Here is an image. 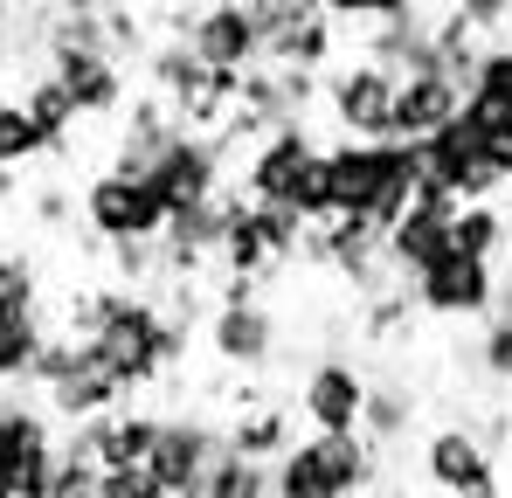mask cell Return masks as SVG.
<instances>
[{
	"mask_svg": "<svg viewBox=\"0 0 512 498\" xmlns=\"http://www.w3.org/2000/svg\"><path fill=\"white\" fill-rule=\"evenodd\" d=\"M180 42H187L194 63H208V70H222V77L263 70V35H256L250 7H194V21H187Z\"/></svg>",
	"mask_w": 512,
	"mask_h": 498,
	"instance_id": "30bf717a",
	"label": "cell"
},
{
	"mask_svg": "<svg viewBox=\"0 0 512 498\" xmlns=\"http://www.w3.org/2000/svg\"><path fill=\"white\" fill-rule=\"evenodd\" d=\"M270 498H340V492H333V478L319 471V457H312V436L291 443V450L270 464Z\"/></svg>",
	"mask_w": 512,
	"mask_h": 498,
	"instance_id": "7402d4cb",
	"label": "cell"
},
{
	"mask_svg": "<svg viewBox=\"0 0 512 498\" xmlns=\"http://www.w3.org/2000/svg\"><path fill=\"white\" fill-rule=\"evenodd\" d=\"M153 443H160V415H153V409H132V402L63 436V450H70V457H84V464H97L104 478H111V471H146Z\"/></svg>",
	"mask_w": 512,
	"mask_h": 498,
	"instance_id": "ba28073f",
	"label": "cell"
},
{
	"mask_svg": "<svg viewBox=\"0 0 512 498\" xmlns=\"http://www.w3.org/2000/svg\"><path fill=\"white\" fill-rule=\"evenodd\" d=\"M367 409V374L346 353H319L298 381V415L312 422V436H353Z\"/></svg>",
	"mask_w": 512,
	"mask_h": 498,
	"instance_id": "9c48e42d",
	"label": "cell"
},
{
	"mask_svg": "<svg viewBox=\"0 0 512 498\" xmlns=\"http://www.w3.org/2000/svg\"><path fill=\"white\" fill-rule=\"evenodd\" d=\"M222 146L215 139H201V132H180L167 153L153 160V173H146V187L160 194V208L173 215H194V208H215L222 201Z\"/></svg>",
	"mask_w": 512,
	"mask_h": 498,
	"instance_id": "277c9868",
	"label": "cell"
},
{
	"mask_svg": "<svg viewBox=\"0 0 512 498\" xmlns=\"http://www.w3.org/2000/svg\"><path fill=\"white\" fill-rule=\"evenodd\" d=\"M409 312H416V305H409V291H402V284H388V291H374V298H367L360 332H367V339H395V332H409Z\"/></svg>",
	"mask_w": 512,
	"mask_h": 498,
	"instance_id": "4316f807",
	"label": "cell"
},
{
	"mask_svg": "<svg viewBox=\"0 0 512 498\" xmlns=\"http://www.w3.org/2000/svg\"><path fill=\"white\" fill-rule=\"evenodd\" d=\"M457 111H464V83L457 77H443V70L402 77L395 83V111H388V139H395V146H423V139H436Z\"/></svg>",
	"mask_w": 512,
	"mask_h": 498,
	"instance_id": "8fae6325",
	"label": "cell"
},
{
	"mask_svg": "<svg viewBox=\"0 0 512 498\" xmlns=\"http://www.w3.org/2000/svg\"><path fill=\"white\" fill-rule=\"evenodd\" d=\"M77 215H84V229L97 243H160L167 236V208H160V194L146 187V180H132V173H90L84 194H77Z\"/></svg>",
	"mask_w": 512,
	"mask_h": 498,
	"instance_id": "6da1fadb",
	"label": "cell"
},
{
	"mask_svg": "<svg viewBox=\"0 0 512 498\" xmlns=\"http://www.w3.org/2000/svg\"><path fill=\"white\" fill-rule=\"evenodd\" d=\"M0 312H42L35 256H14V249H0Z\"/></svg>",
	"mask_w": 512,
	"mask_h": 498,
	"instance_id": "484cf974",
	"label": "cell"
},
{
	"mask_svg": "<svg viewBox=\"0 0 512 498\" xmlns=\"http://www.w3.org/2000/svg\"><path fill=\"white\" fill-rule=\"evenodd\" d=\"M0 498H14V478H7V471H0Z\"/></svg>",
	"mask_w": 512,
	"mask_h": 498,
	"instance_id": "4dcf8cb0",
	"label": "cell"
},
{
	"mask_svg": "<svg viewBox=\"0 0 512 498\" xmlns=\"http://www.w3.org/2000/svg\"><path fill=\"white\" fill-rule=\"evenodd\" d=\"M104 498H167L153 485V471H111L104 478Z\"/></svg>",
	"mask_w": 512,
	"mask_h": 498,
	"instance_id": "f1b7e54d",
	"label": "cell"
},
{
	"mask_svg": "<svg viewBox=\"0 0 512 498\" xmlns=\"http://www.w3.org/2000/svg\"><path fill=\"white\" fill-rule=\"evenodd\" d=\"M201 498H270V471H263V464H243V457H229V450H222V464L208 471Z\"/></svg>",
	"mask_w": 512,
	"mask_h": 498,
	"instance_id": "d4e9b609",
	"label": "cell"
},
{
	"mask_svg": "<svg viewBox=\"0 0 512 498\" xmlns=\"http://www.w3.org/2000/svg\"><path fill=\"white\" fill-rule=\"evenodd\" d=\"M21 111H28V125L42 132V146H49V153H70V146H77V125H84V118H77L70 90L49 77V70L21 83Z\"/></svg>",
	"mask_w": 512,
	"mask_h": 498,
	"instance_id": "ac0fdd59",
	"label": "cell"
},
{
	"mask_svg": "<svg viewBox=\"0 0 512 498\" xmlns=\"http://www.w3.org/2000/svg\"><path fill=\"white\" fill-rule=\"evenodd\" d=\"M478 367H485V381L512 388V277H499L492 319H485V332H478Z\"/></svg>",
	"mask_w": 512,
	"mask_h": 498,
	"instance_id": "603a6c76",
	"label": "cell"
},
{
	"mask_svg": "<svg viewBox=\"0 0 512 498\" xmlns=\"http://www.w3.org/2000/svg\"><path fill=\"white\" fill-rule=\"evenodd\" d=\"M326 118L340 125V139L353 146H388V111H395V77L374 63H340L333 77L319 83Z\"/></svg>",
	"mask_w": 512,
	"mask_h": 498,
	"instance_id": "3957f363",
	"label": "cell"
},
{
	"mask_svg": "<svg viewBox=\"0 0 512 498\" xmlns=\"http://www.w3.org/2000/svg\"><path fill=\"white\" fill-rule=\"evenodd\" d=\"M35 160H49V146H42V132L28 125V111H21V97H0V173H28Z\"/></svg>",
	"mask_w": 512,
	"mask_h": 498,
	"instance_id": "cb8c5ba5",
	"label": "cell"
},
{
	"mask_svg": "<svg viewBox=\"0 0 512 498\" xmlns=\"http://www.w3.org/2000/svg\"><path fill=\"white\" fill-rule=\"evenodd\" d=\"M450 215L457 208H409L388 236H381V263H388V284H416V277H429L443 256H450Z\"/></svg>",
	"mask_w": 512,
	"mask_h": 498,
	"instance_id": "7c38bea8",
	"label": "cell"
},
{
	"mask_svg": "<svg viewBox=\"0 0 512 498\" xmlns=\"http://www.w3.org/2000/svg\"><path fill=\"white\" fill-rule=\"evenodd\" d=\"M423 478L443 498H506V492H499V464H492V450H485V436H478L471 422H443V429H429Z\"/></svg>",
	"mask_w": 512,
	"mask_h": 498,
	"instance_id": "8992f818",
	"label": "cell"
},
{
	"mask_svg": "<svg viewBox=\"0 0 512 498\" xmlns=\"http://www.w3.org/2000/svg\"><path fill=\"white\" fill-rule=\"evenodd\" d=\"M512 249V208L485 201V208H457L450 215V256H471V263H492Z\"/></svg>",
	"mask_w": 512,
	"mask_h": 498,
	"instance_id": "d6986e66",
	"label": "cell"
},
{
	"mask_svg": "<svg viewBox=\"0 0 512 498\" xmlns=\"http://www.w3.org/2000/svg\"><path fill=\"white\" fill-rule=\"evenodd\" d=\"M63 436H56V422L42 402H28V395H0V471H14V464H28V457H42V450H56Z\"/></svg>",
	"mask_w": 512,
	"mask_h": 498,
	"instance_id": "2e32d148",
	"label": "cell"
},
{
	"mask_svg": "<svg viewBox=\"0 0 512 498\" xmlns=\"http://www.w3.org/2000/svg\"><path fill=\"white\" fill-rule=\"evenodd\" d=\"M222 464V429L208 422V415H160V443H153V457H146V471H153V485L167 498H201L208 485V471Z\"/></svg>",
	"mask_w": 512,
	"mask_h": 498,
	"instance_id": "7a4b0ae2",
	"label": "cell"
},
{
	"mask_svg": "<svg viewBox=\"0 0 512 498\" xmlns=\"http://www.w3.org/2000/svg\"><path fill=\"white\" fill-rule=\"evenodd\" d=\"M319 160V139H312V125L298 118V125H277V132H263L250 146V160H243V201L250 208H284L291 201V187H298V173Z\"/></svg>",
	"mask_w": 512,
	"mask_h": 498,
	"instance_id": "52a82bcc",
	"label": "cell"
},
{
	"mask_svg": "<svg viewBox=\"0 0 512 498\" xmlns=\"http://www.w3.org/2000/svg\"><path fill=\"white\" fill-rule=\"evenodd\" d=\"M312 457H319V471L333 478L340 498H367L374 478H381V457H374V443H367L360 429H353V436H312Z\"/></svg>",
	"mask_w": 512,
	"mask_h": 498,
	"instance_id": "e0dca14e",
	"label": "cell"
},
{
	"mask_svg": "<svg viewBox=\"0 0 512 498\" xmlns=\"http://www.w3.org/2000/svg\"><path fill=\"white\" fill-rule=\"evenodd\" d=\"M409 415H416V395L402 381H367V409H360V436L367 443H402Z\"/></svg>",
	"mask_w": 512,
	"mask_h": 498,
	"instance_id": "44dd1931",
	"label": "cell"
},
{
	"mask_svg": "<svg viewBox=\"0 0 512 498\" xmlns=\"http://www.w3.org/2000/svg\"><path fill=\"white\" fill-rule=\"evenodd\" d=\"M49 319L42 312H0V395L21 381L28 388V367H35V353L49 346Z\"/></svg>",
	"mask_w": 512,
	"mask_h": 498,
	"instance_id": "ffe728a7",
	"label": "cell"
},
{
	"mask_svg": "<svg viewBox=\"0 0 512 498\" xmlns=\"http://www.w3.org/2000/svg\"><path fill=\"white\" fill-rule=\"evenodd\" d=\"M42 409H49V422L56 429H84V422H97V415H111V409H125V395L97 374V367H77V374H63L56 388H42Z\"/></svg>",
	"mask_w": 512,
	"mask_h": 498,
	"instance_id": "9a60e30c",
	"label": "cell"
},
{
	"mask_svg": "<svg viewBox=\"0 0 512 498\" xmlns=\"http://www.w3.org/2000/svg\"><path fill=\"white\" fill-rule=\"evenodd\" d=\"M291 443H298V436H291V409H284V402H256V409H236L222 422V450L243 457V464H263V471H270Z\"/></svg>",
	"mask_w": 512,
	"mask_h": 498,
	"instance_id": "5bb4252c",
	"label": "cell"
},
{
	"mask_svg": "<svg viewBox=\"0 0 512 498\" xmlns=\"http://www.w3.org/2000/svg\"><path fill=\"white\" fill-rule=\"evenodd\" d=\"M70 208H77V201H70V187H42V194H35V222H42V229H63V222H70Z\"/></svg>",
	"mask_w": 512,
	"mask_h": 498,
	"instance_id": "f546056e",
	"label": "cell"
},
{
	"mask_svg": "<svg viewBox=\"0 0 512 498\" xmlns=\"http://www.w3.org/2000/svg\"><path fill=\"white\" fill-rule=\"evenodd\" d=\"M49 498H104V471L56 443V485H49Z\"/></svg>",
	"mask_w": 512,
	"mask_h": 498,
	"instance_id": "83f0119b",
	"label": "cell"
},
{
	"mask_svg": "<svg viewBox=\"0 0 512 498\" xmlns=\"http://www.w3.org/2000/svg\"><path fill=\"white\" fill-rule=\"evenodd\" d=\"M208 353L222 367H243V374H263L277 360V319L263 305H236V312H208Z\"/></svg>",
	"mask_w": 512,
	"mask_h": 498,
	"instance_id": "4fadbf2b",
	"label": "cell"
},
{
	"mask_svg": "<svg viewBox=\"0 0 512 498\" xmlns=\"http://www.w3.org/2000/svg\"><path fill=\"white\" fill-rule=\"evenodd\" d=\"M492 298H499V270L492 263H471V256H443L429 277L409 284V305L423 319H450V326H485L492 319Z\"/></svg>",
	"mask_w": 512,
	"mask_h": 498,
	"instance_id": "5b68a950",
	"label": "cell"
}]
</instances>
